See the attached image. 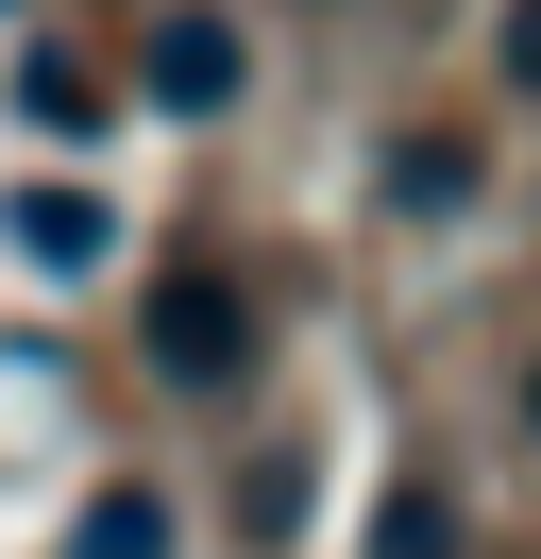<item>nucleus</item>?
I'll use <instances>...</instances> for the list:
<instances>
[{
    "label": "nucleus",
    "instance_id": "f257e3e1",
    "mask_svg": "<svg viewBox=\"0 0 541 559\" xmlns=\"http://www.w3.org/2000/svg\"><path fill=\"white\" fill-rule=\"evenodd\" d=\"M153 373H169V390H237V373H254V306H237V272H169V288H153Z\"/></svg>",
    "mask_w": 541,
    "mask_h": 559
},
{
    "label": "nucleus",
    "instance_id": "f03ea898",
    "mask_svg": "<svg viewBox=\"0 0 541 559\" xmlns=\"http://www.w3.org/2000/svg\"><path fill=\"white\" fill-rule=\"evenodd\" d=\"M237 85H254L237 17H153V103H169V119H220Z\"/></svg>",
    "mask_w": 541,
    "mask_h": 559
},
{
    "label": "nucleus",
    "instance_id": "7ed1b4c3",
    "mask_svg": "<svg viewBox=\"0 0 541 559\" xmlns=\"http://www.w3.org/2000/svg\"><path fill=\"white\" fill-rule=\"evenodd\" d=\"M17 254H34V272H101V254H119V221H101L85 187H17Z\"/></svg>",
    "mask_w": 541,
    "mask_h": 559
},
{
    "label": "nucleus",
    "instance_id": "20e7f679",
    "mask_svg": "<svg viewBox=\"0 0 541 559\" xmlns=\"http://www.w3.org/2000/svg\"><path fill=\"white\" fill-rule=\"evenodd\" d=\"M68 559H169V525H153V491H101V509L68 525Z\"/></svg>",
    "mask_w": 541,
    "mask_h": 559
},
{
    "label": "nucleus",
    "instance_id": "39448f33",
    "mask_svg": "<svg viewBox=\"0 0 541 559\" xmlns=\"http://www.w3.org/2000/svg\"><path fill=\"white\" fill-rule=\"evenodd\" d=\"M389 187H406V204L440 221V204H457V187H473V153H457V136H406V153H389Z\"/></svg>",
    "mask_w": 541,
    "mask_h": 559
},
{
    "label": "nucleus",
    "instance_id": "423d86ee",
    "mask_svg": "<svg viewBox=\"0 0 541 559\" xmlns=\"http://www.w3.org/2000/svg\"><path fill=\"white\" fill-rule=\"evenodd\" d=\"M440 525H457L440 491H389V525H372V559H440Z\"/></svg>",
    "mask_w": 541,
    "mask_h": 559
},
{
    "label": "nucleus",
    "instance_id": "0eeeda50",
    "mask_svg": "<svg viewBox=\"0 0 541 559\" xmlns=\"http://www.w3.org/2000/svg\"><path fill=\"white\" fill-rule=\"evenodd\" d=\"M507 69H525V85H541V0H525V17H507Z\"/></svg>",
    "mask_w": 541,
    "mask_h": 559
},
{
    "label": "nucleus",
    "instance_id": "6e6552de",
    "mask_svg": "<svg viewBox=\"0 0 541 559\" xmlns=\"http://www.w3.org/2000/svg\"><path fill=\"white\" fill-rule=\"evenodd\" d=\"M525 407H541V373H525Z\"/></svg>",
    "mask_w": 541,
    "mask_h": 559
}]
</instances>
